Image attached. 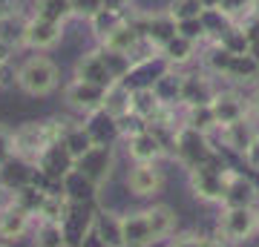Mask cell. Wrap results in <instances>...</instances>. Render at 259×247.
Returning a JSON list of instances; mask_svg holds the SVG:
<instances>
[{"label": "cell", "instance_id": "6da1fadb", "mask_svg": "<svg viewBox=\"0 0 259 247\" xmlns=\"http://www.w3.org/2000/svg\"><path fill=\"white\" fill-rule=\"evenodd\" d=\"M66 138L64 121H44V124H23L18 132H12V153L23 161H40L49 150Z\"/></svg>", "mask_w": 259, "mask_h": 247}, {"label": "cell", "instance_id": "7a4b0ae2", "mask_svg": "<svg viewBox=\"0 0 259 247\" xmlns=\"http://www.w3.org/2000/svg\"><path fill=\"white\" fill-rule=\"evenodd\" d=\"M228 170H231V167L222 161V156L213 153L204 164L187 170V173H190V187H193V192L202 199V202H222Z\"/></svg>", "mask_w": 259, "mask_h": 247}, {"label": "cell", "instance_id": "3957f363", "mask_svg": "<svg viewBox=\"0 0 259 247\" xmlns=\"http://www.w3.org/2000/svg\"><path fill=\"white\" fill-rule=\"evenodd\" d=\"M18 86L29 95H49L58 86V66L44 55L29 58L18 69Z\"/></svg>", "mask_w": 259, "mask_h": 247}, {"label": "cell", "instance_id": "277c9868", "mask_svg": "<svg viewBox=\"0 0 259 247\" xmlns=\"http://www.w3.org/2000/svg\"><path fill=\"white\" fill-rule=\"evenodd\" d=\"M259 230V207H222L219 238L228 244H239Z\"/></svg>", "mask_w": 259, "mask_h": 247}, {"label": "cell", "instance_id": "5b68a950", "mask_svg": "<svg viewBox=\"0 0 259 247\" xmlns=\"http://www.w3.org/2000/svg\"><path fill=\"white\" fill-rule=\"evenodd\" d=\"M216 150L210 146V141H207V135H202V132H196V129L190 127H179L176 132V146H173V156L182 161V164L187 167V170H193V167L204 164L207 158L213 156Z\"/></svg>", "mask_w": 259, "mask_h": 247}, {"label": "cell", "instance_id": "8992f818", "mask_svg": "<svg viewBox=\"0 0 259 247\" xmlns=\"http://www.w3.org/2000/svg\"><path fill=\"white\" fill-rule=\"evenodd\" d=\"M75 78L87 81V83H95V86H104V89H110L112 83H118V75L110 66V58H107L104 49L101 52H87L78 61V66H75Z\"/></svg>", "mask_w": 259, "mask_h": 247}, {"label": "cell", "instance_id": "52a82bcc", "mask_svg": "<svg viewBox=\"0 0 259 247\" xmlns=\"http://www.w3.org/2000/svg\"><path fill=\"white\" fill-rule=\"evenodd\" d=\"M104 101H107V89H104V86L78 81V78L66 86V104H69V107H75L78 112H87V115L101 112L104 110Z\"/></svg>", "mask_w": 259, "mask_h": 247}, {"label": "cell", "instance_id": "ba28073f", "mask_svg": "<svg viewBox=\"0 0 259 247\" xmlns=\"http://www.w3.org/2000/svg\"><path fill=\"white\" fill-rule=\"evenodd\" d=\"M256 202H259V192L253 187V181L248 175H242L239 170H228L222 207H256Z\"/></svg>", "mask_w": 259, "mask_h": 247}, {"label": "cell", "instance_id": "9c48e42d", "mask_svg": "<svg viewBox=\"0 0 259 247\" xmlns=\"http://www.w3.org/2000/svg\"><path fill=\"white\" fill-rule=\"evenodd\" d=\"M216 86L207 75H199V72H190V75H182V104L187 110L190 107H207V104L216 98Z\"/></svg>", "mask_w": 259, "mask_h": 247}, {"label": "cell", "instance_id": "30bf717a", "mask_svg": "<svg viewBox=\"0 0 259 247\" xmlns=\"http://www.w3.org/2000/svg\"><path fill=\"white\" fill-rule=\"evenodd\" d=\"M161 184H164V175H161V170H158L156 164H136L127 175L130 192L139 195V199L156 195V192L161 190Z\"/></svg>", "mask_w": 259, "mask_h": 247}, {"label": "cell", "instance_id": "8fae6325", "mask_svg": "<svg viewBox=\"0 0 259 247\" xmlns=\"http://www.w3.org/2000/svg\"><path fill=\"white\" fill-rule=\"evenodd\" d=\"M210 110H213V115H216V124H219V127H228L233 121H242V118L250 115L248 101L239 98L236 92H216V98L210 101Z\"/></svg>", "mask_w": 259, "mask_h": 247}, {"label": "cell", "instance_id": "7c38bea8", "mask_svg": "<svg viewBox=\"0 0 259 247\" xmlns=\"http://www.w3.org/2000/svg\"><path fill=\"white\" fill-rule=\"evenodd\" d=\"M121 238H124V247H150L156 244V236L150 230V221L141 213H130V216H121Z\"/></svg>", "mask_w": 259, "mask_h": 247}, {"label": "cell", "instance_id": "4fadbf2b", "mask_svg": "<svg viewBox=\"0 0 259 247\" xmlns=\"http://www.w3.org/2000/svg\"><path fill=\"white\" fill-rule=\"evenodd\" d=\"M164 110L167 107L158 101V95L153 92V86H136V89H130V112L139 115L144 124L156 121Z\"/></svg>", "mask_w": 259, "mask_h": 247}, {"label": "cell", "instance_id": "5bb4252c", "mask_svg": "<svg viewBox=\"0 0 259 247\" xmlns=\"http://www.w3.org/2000/svg\"><path fill=\"white\" fill-rule=\"evenodd\" d=\"M127 150H130V158H133L136 164H156L158 158L167 153L164 144H161L150 129H144V132H139V135L130 138Z\"/></svg>", "mask_w": 259, "mask_h": 247}, {"label": "cell", "instance_id": "9a60e30c", "mask_svg": "<svg viewBox=\"0 0 259 247\" xmlns=\"http://www.w3.org/2000/svg\"><path fill=\"white\" fill-rule=\"evenodd\" d=\"M64 35V26L61 23H49V20H37L32 18L26 23V32H23V40H26L32 49H49L55 46Z\"/></svg>", "mask_w": 259, "mask_h": 247}, {"label": "cell", "instance_id": "2e32d148", "mask_svg": "<svg viewBox=\"0 0 259 247\" xmlns=\"http://www.w3.org/2000/svg\"><path fill=\"white\" fill-rule=\"evenodd\" d=\"M139 40H141V32L136 29V23L127 18V23H121L118 29H112V32L104 37L101 43H104V49H110V52H118V55L133 58V52H136Z\"/></svg>", "mask_w": 259, "mask_h": 247}, {"label": "cell", "instance_id": "e0dca14e", "mask_svg": "<svg viewBox=\"0 0 259 247\" xmlns=\"http://www.w3.org/2000/svg\"><path fill=\"white\" fill-rule=\"evenodd\" d=\"M136 29H139L141 37H147L156 49H161L170 37H176V20L170 18L167 12L164 15H150V18L144 20V26H136Z\"/></svg>", "mask_w": 259, "mask_h": 247}, {"label": "cell", "instance_id": "ac0fdd59", "mask_svg": "<svg viewBox=\"0 0 259 247\" xmlns=\"http://www.w3.org/2000/svg\"><path fill=\"white\" fill-rule=\"evenodd\" d=\"M219 132H222V141L228 150H233V153H245L250 146V141L256 138L259 129L250 124V115L242 121H233V124H228V127H219Z\"/></svg>", "mask_w": 259, "mask_h": 247}, {"label": "cell", "instance_id": "d6986e66", "mask_svg": "<svg viewBox=\"0 0 259 247\" xmlns=\"http://www.w3.org/2000/svg\"><path fill=\"white\" fill-rule=\"evenodd\" d=\"M29 227V210L20 204H12L6 210H0V236L3 238H18Z\"/></svg>", "mask_w": 259, "mask_h": 247}, {"label": "cell", "instance_id": "ffe728a7", "mask_svg": "<svg viewBox=\"0 0 259 247\" xmlns=\"http://www.w3.org/2000/svg\"><path fill=\"white\" fill-rule=\"evenodd\" d=\"M153 92L158 95V101L164 104L167 110H173L182 104V75H173L167 69L164 75H158V81L153 83Z\"/></svg>", "mask_w": 259, "mask_h": 247}, {"label": "cell", "instance_id": "44dd1931", "mask_svg": "<svg viewBox=\"0 0 259 247\" xmlns=\"http://www.w3.org/2000/svg\"><path fill=\"white\" fill-rule=\"evenodd\" d=\"M37 20H49V23H61L72 18V0H35V15Z\"/></svg>", "mask_w": 259, "mask_h": 247}, {"label": "cell", "instance_id": "7402d4cb", "mask_svg": "<svg viewBox=\"0 0 259 247\" xmlns=\"http://www.w3.org/2000/svg\"><path fill=\"white\" fill-rule=\"evenodd\" d=\"M196 46H199V43L187 40V37H182L176 32V37H170L158 52H161V58L167 61V66H179V64H187V61L196 55Z\"/></svg>", "mask_w": 259, "mask_h": 247}, {"label": "cell", "instance_id": "603a6c76", "mask_svg": "<svg viewBox=\"0 0 259 247\" xmlns=\"http://www.w3.org/2000/svg\"><path fill=\"white\" fill-rule=\"evenodd\" d=\"M144 216H147V221H150V230H153L156 241H161V238H167V236H173V230H176V213L170 210V207L156 204V207L144 210Z\"/></svg>", "mask_w": 259, "mask_h": 247}, {"label": "cell", "instance_id": "cb8c5ba5", "mask_svg": "<svg viewBox=\"0 0 259 247\" xmlns=\"http://www.w3.org/2000/svg\"><path fill=\"white\" fill-rule=\"evenodd\" d=\"M66 213H69V204L64 195H44L37 202V216L44 224H64Z\"/></svg>", "mask_w": 259, "mask_h": 247}, {"label": "cell", "instance_id": "d4e9b609", "mask_svg": "<svg viewBox=\"0 0 259 247\" xmlns=\"http://www.w3.org/2000/svg\"><path fill=\"white\" fill-rule=\"evenodd\" d=\"M225 78H231V81H236V83H253V81H259V64L248 55V52H245V55H233Z\"/></svg>", "mask_w": 259, "mask_h": 247}, {"label": "cell", "instance_id": "484cf974", "mask_svg": "<svg viewBox=\"0 0 259 247\" xmlns=\"http://www.w3.org/2000/svg\"><path fill=\"white\" fill-rule=\"evenodd\" d=\"M90 23H93L95 35L104 40L112 29H118L121 23H127V12H124V9H101L95 18H90Z\"/></svg>", "mask_w": 259, "mask_h": 247}, {"label": "cell", "instance_id": "4316f807", "mask_svg": "<svg viewBox=\"0 0 259 247\" xmlns=\"http://www.w3.org/2000/svg\"><path fill=\"white\" fill-rule=\"evenodd\" d=\"M185 127L196 129V132H202V135H210L213 129H219L216 115H213V110H210V104H207V107H190V110H187Z\"/></svg>", "mask_w": 259, "mask_h": 247}, {"label": "cell", "instance_id": "83f0119b", "mask_svg": "<svg viewBox=\"0 0 259 247\" xmlns=\"http://www.w3.org/2000/svg\"><path fill=\"white\" fill-rule=\"evenodd\" d=\"M98 238H101L107 247H124V238H121V216H101L98 219Z\"/></svg>", "mask_w": 259, "mask_h": 247}, {"label": "cell", "instance_id": "f1b7e54d", "mask_svg": "<svg viewBox=\"0 0 259 247\" xmlns=\"http://www.w3.org/2000/svg\"><path fill=\"white\" fill-rule=\"evenodd\" d=\"M202 0H170V9H167V15L176 20V23H182V20H193V18H202Z\"/></svg>", "mask_w": 259, "mask_h": 247}, {"label": "cell", "instance_id": "f546056e", "mask_svg": "<svg viewBox=\"0 0 259 247\" xmlns=\"http://www.w3.org/2000/svg\"><path fill=\"white\" fill-rule=\"evenodd\" d=\"M216 43L222 46V49H228V52H233V55H245V52H248V37H245V32L239 29V23H233Z\"/></svg>", "mask_w": 259, "mask_h": 247}, {"label": "cell", "instance_id": "4dcf8cb0", "mask_svg": "<svg viewBox=\"0 0 259 247\" xmlns=\"http://www.w3.org/2000/svg\"><path fill=\"white\" fill-rule=\"evenodd\" d=\"M35 244L37 247H64V233H61V224H40Z\"/></svg>", "mask_w": 259, "mask_h": 247}, {"label": "cell", "instance_id": "1f68e13d", "mask_svg": "<svg viewBox=\"0 0 259 247\" xmlns=\"http://www.w3.org/2000/svg\"><path fill=\"white\" fill-rule=\"evenodd\" d=\"M176 32H179L182 37H187V40H193V43H199V40H204V37H207L202 18H193V20H182V23H176Z\"/></svg>", "mask_w": 259, "mask_h": 247}, {"label": "cell", "instance_id": "d6a6232c", "mask_svg": "<svg viewBox=\"0 0 259 247\" xmlns=\"http://www.w3.org/2000/svg\"><path fill=\"white\" fill-rule=\"evenodd\" d=\"M250 3H253V0H222V6H219V9H222L233 23H239L245 15H250Z\"/></svg>", "mask_w": 259, "mask_h": 247}, {"label": "cell", "instance_id": "836d02e7", "mask_svg": "<svg viewBox=\"0 0 259 247\" xmlns=\"http://www.w3.org/2000/svg\"><path fill=\"white\" fill-rule=\"evenodd\" d=\"M104 9V0H72V15L78 18H95Z\"/></svg>", "mask_w": 259, "mask_h": 247}, {"label": "cell", "instance_id": "e575fe53", "mask_svg": "<svg viewBox=\"0 0 259 247\" xmlns=\"http://www.w3.org/2000/svg\"><path fill=\"white\" fill-rule=\"evenodd\" d=\"M242 158H245V164L253 170V173H259V132H256V138L250 141V146L242 153Z\"/></svg>", "mask_w": 259, "mask_h": 247}, {"label": "cell", "instance_id": "d590c367", "mask_svg": "<svg viewBox=\"0 0 259 247\" xmlns=\"http://www.w3.org/2000/svg\"><path fill=\"white\" fill-rule=\"evenodd\" d=\"M170 247H204V236H196V233H185V236H176L170 241Z\"/></svg>", "mask_w": 259, "mask_h": 247}, {"label": "cell", "instance_id": "8d00e7d4", "mask_svg": "<svg viewBox=\"0 0 259 247\" xmlns=\"http://www.w3.org/2000/svg\"><path fill=\"white\" fill-rule=\"evenodd\" d=\"M12 156H15V153H12V132L6 127H0V164L9 161Z\"/></svg>", "mask_w": 259, "mask_h": 247}, {"label": "cell", "instance_id": "74e56055", "mask_svg": "<svg viewBox=\"0 0 259 247\" xmlns=\"http://www.w3.org/2000/svg\"><path fill=\"white\" fill-rule=\"evenodd\" d=\"M20 9V0H0V23L3 20H12Z\"/></svg>", "mask_w": 259, "mask_h": 247}, {"label": "cell", "instance_id": "f35d334b", "mask_svg": "<svg viewBox=\"0 0 259 247\" xmlns=\"http://www.w3.org/2000/svg\"><path fill=\"white\" fill-rule=\"evenodd\" d=\"M248 112H250V118H256L259 121V89H256V95L248 101Z\"/></svg>", "mask_w": 259, "mask_h": 247}, {"label": "cell", "instance_id": "ab89813d", "mask_svg": "<svg viewBox=\"0 0 259 247\" xmlns=\"http://www.w3.org/2000/svg\"><path fill=\"white\" fill-rule=\"evenodd\" d=\"M248 55H250V58H253V61L259 64V40H253V43H248Z\"/></svg>", "mask_w": 259, "mask_h": 247}, {"label": "cell", "instance_id": "60d3db41", "mask_svg": "<svg viewBox=\"0 0 259 247\" xmlns=\"http://www.w3.org/2000/svg\"><path fill=\"white\" fill-rule=\"evenodd\" d=\"M204 247H228L225 238H204Z\"/></svg>", "mask_w": 259, "mask_h": 247}, {"label": "cell", "instance_id": "b9f144b4", "mask_svg": "<svg viewBox=\"0 0 259 247\" xmlns=\"http://www.w3.org/2000/svg\"><path fill=\"white\" fill-rule=\"evenodd\" d=\"M202 6H204V9H219V6H222V0H202Z\"/></svg>", "mask_w": 259, "mask_h": 247}, {"label": "cell", "instance_id": "7bdbcfd3", "mask_svg": "<svg viewBox=\"0 0 259 247\" xmlns=\"http://www.w3.org/2000/svg\"><path fill=\"white\" fill-rule=\"evenodd\" d=\"M250 15H256V18H259V0H253V3H250Z\"/></svg>", "mask_w": 259, "mask_h": 247}, {"label": "cell", "instance_id": "ee69618b", "mask_svg": "<svg viewBox=\"0 0 259 247\" xmlns=\"http://www.w3.org/2000/svg\"><path fill=\"white\" fill-rule=\"evenodd\" d=\"M64 247H66V244H64Z\"/></svg>", "mask_w": 259, "mask_h": 247}]
</instances>
